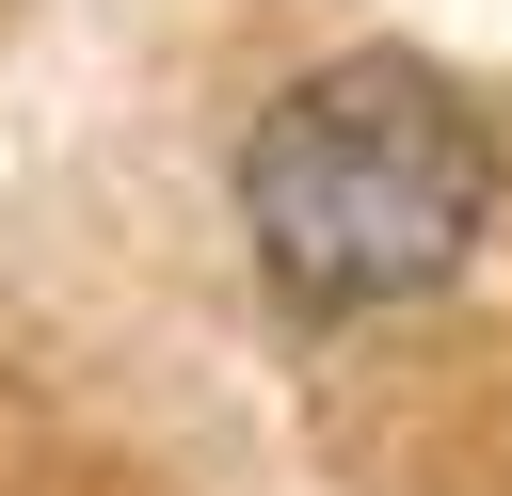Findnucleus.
<instances>
[{
	"label": "nucleus",
	"instance_id": "obj_1",
	"mask_svg": "<svg viewBox=\"0 0 512 496\" xmlns=\"http://www.w3.org/2000/svg\"><path fill=\"white\" fill-rule=\"evenodd\" d=\"M240 240L304 320L432 304L496 240V112L416 48H336L240 128Z\"/></svg>",
	"mask_w": 512,
	"mask_h": 496
}]
</instances>
